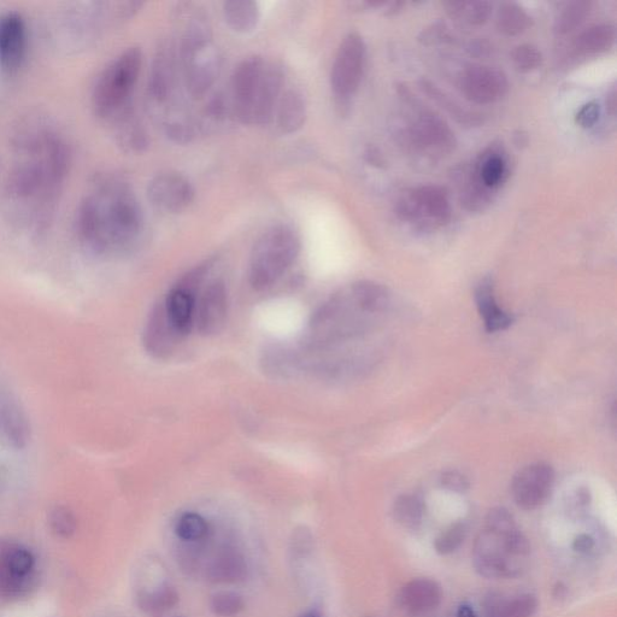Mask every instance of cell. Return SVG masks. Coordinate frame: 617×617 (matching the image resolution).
<instances>
[{
	"instance_id": "29",
	"label": "cell",
	"mask_w": 617,
	"mask_h": 617,
	"mask_svg": "<svg viewBox=\"0 0 617 617\" xmlns=\"http://www.w3.org/2000/svg\"><path fill=\"white\" fill-rule=\"evenodd\" d=\"M616 33L614 26L603 23L585 29L575 40L574 49L579 55H597L613 46Z\"/></svg>"
},
{
	"instance_id": "27",
	"label": "cell",
	"mask_w": 617,
	"mask_h": 617,
	"mask_svg": "<svg viewBox=\"0 0 617 617\" xmlns=\"http://www.w3.org/2000/svg\"><path fill=\"white\" fill-rule=\"evenodd\" d=\"M178 603V591L168 584L157 586L155 589L140 591L137 596L139 609L151 617L166 615Z\"/></svg>"
},
{
	"instance_id": "15",
	"label": "cell",
	"mask_w": 617,
	"mask_h": 617,
	"mask_svg": "<svg viewBox=\"0 0 617 617\" xmlns=\"http://www.w3.org/2000/svg\"><path fill=\"white\" fill-rule=\"evenodd\" d=\"M203 269L187 275L185 280L168 293L163 302L170 323L182 337L187 336L195 326L196 286L201 282Z\"/></svg>"
},
{
	"instance_id": "39",
	"label": "cell",
	"mask_w": 617,
	"mask_h": 617,
	"mask_svg": "<svg viewBox=\"0 0 617 617\" xmlns=\"http://www.w3.org/2000/svg\"><path fill=\"white\" fill-rule=\"evenodd\" d=\"M504 173L505 163L503 158L499 155H491L481 163L479 180L487 190H490V188H495L501 184Z\"/></svg>"
},
{
	"instance_id": "34",
	"label": "cell",
	"mask_w": 617,
	"mask_h": 617,
	"mask_svg": "<svg viewBox=\"0 0 617 617\" xmlns=\"http://www.w3.org/2000/svg\"><path fill=\"white\" fill-rule=\"evenodd\" d=\"M590 2H573L566 5L555 23V31L558 34H568L577 29L590 14Z\"/></svg>"
},
{
	"instance_id": "37",
	"label": "cell",
	"mask_w": 617,
	"mask_h": 617,
	"mask_svg": "<svg viewBox=\"0 0 617 617\" xmlns=\"http://www.w3.org/2000/svg\"><path fill=\"white\" fill-rule=\"evenodd\" d=\"M210 608L220 617H234L242 613L245 608L244 599L235 592L223 591L211 598Z\"/></svg>"
},
{
	"instance_id": "33",
	"label": "cell",
	"mask_w": 617,
	"mask_h": 617,
	"mask_svg": "<svg viewBox=\"0 0 617 617\" xmlns=\"http://www.w3.org/2000/svg\"><path fill=\"white\" fill-rule=\"evenodd\" d=\"M448 7L452 17L475 26L483 25L492 13L489 2H454L449 3Z\"/></svg>"
},
{
	"instance_id": "10",
	"label": "cell",
	"mask_w": 617,
	"mask_h": 617,
	"mask_svg": "<svg viewBox=\"0 0 617 617\" xmlns=\"http://www.w3.org/2000/svg\"><path fill=\"white\" fill-rule=\"evenodd\" d=\"M398 214L405 221L422 222L428 226L443 225L451 214L448 195L439 186L415 188L399 201Z\"/></svg>"
},
{
	"instance_id": "44",
	"label": "cell",
	"mask_w": 617,
	"mask_h": 617,
	"mask_svg": "<svg viewBox=\"0 0 617 617\" xmlns=\"http://www.w3.org/2000/svg\"><path fill=\"white\" fill-rule=\"evenodd\" d=\"M170 137H172L178 143H185L190 138V132L182 125H173L168 131Z\"/></svg>"
},
{
	"instance_id": "48",
	"label": "cell",
	"mask_w": 617,
	"mask_h": 617,
	"mask_svg": "<svg viewBox=\"0 0 617 617\" xmlns=\"http://www.w3.org/2000/svg\"><path fill=\"white\" fill-rule=\"evenodd\" d=\"M607 105L610 113L614 115L616 110V93L614 90L611 91V93L609 94V97L607 99Z\"/></svg>"
},
{
	"instance_id": "6",
	"label": "cell",
	"mask_w": 617,
	"mask_h": 617,
	"mask_svg": "<svg viewBox=\"0 0 617 617\" xmlns=\"http://www.w3.org/2000/svg\"><path fill=\"white\" fill-rule=\"evenodd\" d=\"M143 64L139 47H128L98 76L92 92L94 113L108 120L120 115L131 99Z\"/></svg>"
},
{
	"instance_id": "26",
	"label": "cell",
	"mask_w": 617,
	"mask_h": 617,
	"mask_svg": "<svg viewBox=\"0 0 617 617\" xmlns=\"http://www.w3.org/2000/svg\"><path fill=\"white\" fill-rule=\"evenodd\" d=\"M223 19L233 32H254L261 20L260 5L251 0H231L223 4Z\"/></svg>"
},
{
	"instance_id": "35",
	"label": "cell",
	"mask_w": 617,
	"mask_h": 617,
	"mask_svg": "<svg viewBox=\"0 0 617 617\" xmlns=\"http://www.w3.org/2000/svg\"><path fill=\"white\" fill-rule=\"evenodd\" d=\"M421 87L423 91L430 94L434 101L442 104L443 108L448 110L452 117H455L457 121L464 123V125H475V123L479 122L477 115L461 108V105H458L448 96H445V94L442 91H439L436 86L431 84V82L423 80Z\"/></svg>"
},
{
	"instance_id": "13",
	"label": "cell",
	"mask_w": 617,
	"mask_h": 617,
	"mask_svg": "<svg viewBox=\"0 0 617 617\" xmlns=\"http://www.w3.org/2000/svg\"><path fill=\"white\" fill-rule=\"evenodd\" d=\"M266 64L261 56H250L234 69L231 80L232 108L237 119L245 125H252V108Z\"/></svg>"
},
{
	"instance_id": "2",
	"label": "cell",
	"mask_w": 617,
	"mask_h": 617,
	"mask_svg": "<svg viewBox=\"0 0 617 617\" xmlns=\"http://www.w3.org/2000/svg\"><path fill=\"white\" fill-rule=\"evenodd\" d=\"M143 226L138 199L125 181L114 176H98L76 213L80 242L101 256L131 249Z\"/></svg>"
},
{
	"instance_id": "21",
	"label": "cell",
	"mask_w": 617,
	"mask_h": 617,
	"mask_svg": "<svg viewBox=\"0 0 617 617\" xmlns=\"http://www.w3.org/2000/svg\"><path fill=\"white\" fill-rule=\"evenodd\" d=\"M442 589L431 579H415L403 587L402 607L413 615L430 613L442 602Z\"/></svg>"
},
{
	"instance_id": "16",
	"label": "cell",
	"mask_w": 617,
	"mask_h": 617,
	"mask_svg": "<svg viewBox=\"0 0 617 617\" xmlns=\"http://www.w3.org/2000/svg\"><path fill=\"white\" fill-rule=\"evenodd\" d=\"M27 51V29L20 14L7 13L0 17V66L14 74L22 67Z\"/></svg>"
},
{
	"instance_id": "9",
	"label": "cell",
	"mask_w": 617,
	"mask_h": 617,
	"mask_svg": "<svg viewBox=\"0 0 617 617\" xmlns=\"http://www.w3.org/2000/svg\"><path fill=\"white\" fill-rule=\"evenodd\" d=\"M364 64L366 44L360 34L351 32L340 43L331 72V87L339 107L348 104L360 87Z\"/></svg>"
},
{
	"instance_id": "1",
	"label": "cell",
	"mask_w": 617,
	"mask_h": 617,
	"mask_svg": "<svg viewBox=\"0 0 617 617\" xmlns=\"http://www.w3.org/2000/svg\"><path fill=\"white\" fill-rule=\"evenodd\" d=\"M70 167L60 132L44 121L16 126L0 144V208L15 225L43 231L55 215Z\"/></svg>"
},
{
	"instance_id": "25",
	"label": "cell",
	"mask_w": 617,
	"mask_h": 617,
	"mask_svg": "<svg viewBox=\"0 0 617 617\" xmlns=\"http://www.w3.org/2000/svg\"><path fill=\"white\" fill-rule=\"evenodd\" d=\"M537 608V598L528 593L515 596L492 593L484 602L485 617H532Z\"/></svg>"
},
{
	"instance_id": "23",
	"label": "cell",
	"mask_w": 617,
	"mask_h": 617,
	"mask_svg": "<svg viewBox=\"0 0 617 617\" xmlns=\"http://www.w3.org/2000/svg\"><path fill=\"white\" fill-rule=\"evenodd\" d=\"M248 574V564L239 551L225 549L208 564L205 577L211 584H237Z\"/></svg>"
},
{
	"instance_id": "20",
	"label": "cell",
	"mask_w": 617,
	"mask_h": 617,
	"mask_svg": "<svg viewBox=\"0 0 617 617\" xmlns=\"http://www.w3.org/2000/svg\"><path fill=\"white\" fill-rule=\"evenodd\" d=\"M284 72L279 64L267 63L252 108V125H268L273 120L276 105L284 85Z\"/></svg>"
},
{
	"instance_id": "5",
	"label": "cell",
	"mask_w": 617,
	"mask_h": 617,
	"mask_svg": "<svg viewBox=\"0 0 617 617\" xmlns=\"http://www.w3.org/2000/svg\"><path fill=\"white\" fill-rule=\"evenodd\" d=\"M301 238L295 228L276 225L267 229L252 249L249 281L257 291L273 286L297 261L301 252Z\"/></svg>"
},
{
	"instance_id": "45",
	"label": "cell",
	"mask_w": 617,
	"mask_h": 617,
	"mask_svg": "<svg viewBox=\"0 0 617 617\" xmlns=\"http://www.w3.org/2000/svg\"><path fill=\"white\" fill-rule=\"evenodd\" d=\"M595 543H593V539L586 534H581L577 539L574 540V550L579 552H589Z\"/></svg>"
},
{
	"instance_id": "7",
	"label": "cell",
	"mask_w": 617,
	"mask_h": 617,
	"mask_svg": "<svg viewBox=\"0 0 617 617\" xmlns=\"http://www.w3.org/2000/svg\"><path fill=\"white\" fill-rule=\"evenodd\" d=\"M182 60L186 69V85L193 97L204 96L214 85L219 74L217 57L211 33L202 22L192 23L182 41Z\"/></svg>"
},
{
	"instance_id": "43",
	"label": "cell",
	"mask_w": 617,
	"mask_h": 617,
	"mask_svg": "<svg viewBox=\"0 0 617 617\" xmlns=\"http://www.w3.org/2000/svg\"><path fill=\"white\" fill-rule=\"evenodd\" d=\"M440 481H442L444 489L452 492L461 493L467 491L469 487L468 479L460 472H456V470L444 473Z\"/></svg>"
},
{
	"instance_id": "38",
	"label": "cell",
	"mask_w": 617,
	"mask_h": 617,
	"mask_svg": "<svg viewBox=\"0 0 617 617\" xmlns=\"http://www.w3.org/2000/svg\"><path fill=\"white\" fill-rule=\"evenodd\" d=\"M466 536V524L464 522H456V524L451 525L448 530L440 534L436 539V543H434V548H436L439 555H450L460 548Z\"/></svg>"
},
{
	"instance_id": "28",
	"label": "cell",
	"mask_w": 617,
	"mask_h": 617,
	"mask_svg": "<svg viewBox=\"0 0 617 617\" xmlns=\"http://www.w3.org/2000/svg\"><path fill=\"white\" fill-rule=\"evenodd\" d=\"M0 431L5 439L16 448H23L28 442L29 426L25 413L15 403H5L0 408Z\"/></svg>"
},
{
	"instance_id": "49",
	"label": "cell",
	"mask_w": 617,
	"mask_h": 617,
	"mask_svg": "<svg viewBox=\"0 0 617 617\" xmlns=\"http://www.w3.org/2000/svg\"><path fill=\"white\" fill-rule=\"evenodd\" d=\"M302 617H321V616L319 613H316V611H310V613H307L303 615Z\"/></svg>"
},
{
	"instance_id": "42",
	"label": "cell",
	"mask_w": 617,
	"mask_h": 617,
	"mask_svg": "<svg viewBox=\"0 0 617 617\" xmlns=\"http://www.w3.org/2000/svg\"><path fill=\"white\" fill-rule=\"evenodd\" d=\"M599 116H601V107L597 102H590L579 110L577 123L580 127L591 128L596 125Z\"/></svg>"
},
{
	"instance_id": "11",
	"label": "cell",
	"mask_w": 617,
	"mask_h": 617,
	"mask_svg": "<svg viewBox=\"0 0 617 617\" xmlns=\"http://www.w3.org/2000/svg\"><path fill=\"white\" fill-rule=\"evenodd\" d=\"M554 485V469L546 463H533L516 473L511 495L521 509L534 510L549 501Z\"/></svg>"
},
{
	"instance_id": "12",
	"label": "cell",
	"mask_w": 617,
	"mask_h": 617,
	"mask_svg": "<svg viewBox=\"0 0 617 617\" xmlns=\"http://www.w3.org/2000/svg\"><path fill=\"white\" fill-rule=\"evenodd\" d=\"M148 198L152 207L166 214H180L195 199V188L186 176L166 170L149 182Z\"/></svg>"
},
{
	"instance_id": "3",
	"label": "cell",
	"mask_w": 617,
	"mask_h": 617,
	"mask_svg": "<svg viewBox=\"0 0 617 617\" xmlns=\"http://www.w3.org/2000/svg\"><path fill=\"white\" fill-rule=\"evenodd\" d=\"M390 293L373 281H358L317 308L304 334V352L333 354L361 339L390 308Z\"/></svg>"
},
{
	"instance_id": "41",
	"label": "cell",
	"mask_w": 617,
	"mask_h": 617,
	"mask_svg": "<svg viewBox=\"0 0 617 617\" xmlns=\"http://www.w3.org/2000/svg\"><path fill=\"white\" fill-rule=\"evenodd\" d=\"M167 68V63L161 58V60H158L155 64L154 69H152L149 87L152 96L157 98L158 101H162V99L167 98L169 88V75Z\"/></svg>"
},
{
	"instance_id": "24",
	"label": "cell",
	"mask_w": 617,
	"mask_h": 617,
	"mask_svg": "<svg viewBox=\"0 0 617 617\" xmlns=\"http://www.w3.org/2000/svg\"><path fill=\"white\" fill-rule=\"evenodd\" d=\"M475 302H477L479 314L481 319L484 320L487 332L505 331L513 323V316L499 308L495 290H493V282L490 278L481 280L477 290H475Z\"/></svg>"
},
{
	"instance_id": "22",
	"label": "cell",
	"mask_w": 617,
	"mask_h": 617,
	"mask_svg": "<svg viewBox=\"0 0 617 617\" xmlns=\"http://www.w3.org/2000/svg\"><path fill=\"white\" fill-rule=\"evenodd\" d=\"M307 101L301 91L291 88L281 94L276 105L273 119L282 134H293L301 131L307 121Z\"/></svg>"
},
{
	"instance_id": "30",
	"label": "cell",
	"mask_w": 617,
	"mask_h": 617,
	"mask_svg": "<svg viewBox=\"0 0 617 617\" xmlns=\"http://www.w3.org/2000/svg\"><path fill=\"white\" fill-rule=\"evenodd\" d=\"M393 515L398 524L409 530L420 527L425 517V502L417 495H403L393 505Z\"/></svg>"
},
{
	"instance_id": "36",
	"label": "cell",
	"mask_w": 617,
	"mask_h": 617,
	"mask_svg": "<svg viewBox=\"0 0 617 617\" xmlns=\"http://www.w3.org/2000/svg\"><path fill=\"white\" fill-rule=\"evenodd\" d=\"M49 525L56 537L69 539L74 536L78 522L72 510L64 505H56L50 510Z\"/></svg>"
},
{
	"instance_id": "17",
	"label": "cell",
	"mask_w": 617,
	"mask_h": 617,
	"mask_svg": "<svg viewBox=\"0 0 617 617\" xmlns=\"http://www.w3.org/2000/svg\"><path fill=\"white\" fill-rule=\"evenodd\" d=\"M228 293L226 285L216 280L204 290L196 307L195 325L202 336H214L226 325Z\"/></svg>"
},
{
	"instance_id": "40",
	"label": "cell",
	"mask_w": 617,
	"mask_h": 617,
	"mask_svg": "<svg viewBox=\"0 0 617 617\" xmlns=\"http://www.w3.org/2000/svg\"><path fill=\"white\" fill-rule=\"evenodd\" d=\"M511 58L520 72H531L537 69L543 60L542 52L536 46L528 44L517 46Z\"/></svg>"
},
{
	"instance_id": "19",
	"label": "cell",
	"mask_w": 617,
	"mask_h": 617,
	"mask_svg": "<svg viewBox=\"0 0 617 617\" xmlns=\"http://www.w3.org/2000/svg\"><path fill=\"white\" fill-rule=\"evenodd\" d=\"M184 338L170 323L163 303L151 311L144 331V346L151 356L167 358Z\"/></svg>"
},
{
	"instance_id": "4",
	"label": "cell",
	"mask_w": 617,
	"mask_h": 617,
	"mask_svg": "<svg viewBox=\"0 0 617 617\" xmlns=\"http://www.w3.org/2000/svg\"><path fill=\"white\" fill-rule=\"evenodd\" d=\"M530 556V542L513 515L504 508L492 509L473 548L477 572L489 579L516 578L527 568Z\"/></svg>"
},
{
	"instance_id": "32",
	"label": "cell",
	"mask_w": 617,
	"mask_h": 617,
	"mask_svg": "<svg viewBox=\"0 0 617 617\" xmlns=\"http://www.w3.org/2000/svg\"><path fill=\"white\" fill-rule=\"evenodd\" d=\"M210 533L208 521L202 515L186 513L179 517L175 525V534L186 543H201Z\"/></svg>"
},
{
	"instance_id": "8",
	"label": "cell",
	"mask_w": 617,
	"mask_h": 617,
	"mask_svg": "<svg viewBox=\"0 0 617 617\" xmlns=\"http://www.w3.org/2000/svg\"><path fill=\"white\" fill-rule=\"evenodd\" d=\"M37 558L33 551L14 540L0 542V597L17 599L37 584Z\"/></svg>"
},
{
	"instance_id": "14",
	"label": "cell",
	"mask_w": 617,
	"mask_h": 617,
	"mask_svg": "<svg viewBox=\"0 0 617 617\" xmlns=\"http://www.w3.org/2000/svg\"><path fill=\"white\" fill-rule=\"evenodd\" d=\"M507 76L497 68L470 66L461 76V90L470 102L491 104L508 91Z\"/></svg>"
},
{
	"instance_id": "47",
	"label": "cell",
	"mask_w": 617,
	"mask_h": 617,
	"mask_svg": "<svg viewBox=\"0 0 617 617\" xmlns=\"http://www.w3.org/2000/svg\"><path fill=\"white\" fill-rule=\"evenodd\" d=\"M367 160L372 164H380L383 163V158L380 155L376 154L375 149H369L367 151Z\"/></svg>"
},
{
	"instance_id": "31",
	"label": "cell",
	"mask_w": 617,
	"mask_h": 617,
	"mask_svg": "<svg viewBox=\"0 0 617 617\" xmlns=\"http://www.w3.org/2000/svg\"><path fill=\"white\" fill-rule=\"evenodd\" d=\"M531 25L530 16L515 3H504L499 7L497 27L505 35L524 33Z\"/></svg>"
},
{
	"instance_id": "46",
	"label": "cell",
	"mask_w": 617,
	"mask_h": 617,
	"mask_svg": "<svg viewBox=\"0 0 617 617\" xmlns=\"http://www.w3.org/2000/svg\"><path fill=\"white\" fill-rule=\"evenodd\" d=\"M457 617H478L472 607L468 604H462L457 610Z\"/></svg>"
},
{
	"instance_id": "18",
	"label": "cell",
	"mask_w": 617,
	"mask_h": 617,
	"mask_svg": "<svg viewBox=\"0 0 617 617\" xmlns=\"http://www.w3.org/2000/svg\"><path fill=\"white\" fill-rule=\"evenodd\" d=\"M410 137L417 148L432 151H450L455 146L454 134L438 116L421 109L411 123Z\"/></svg>"
}]
</instances>
